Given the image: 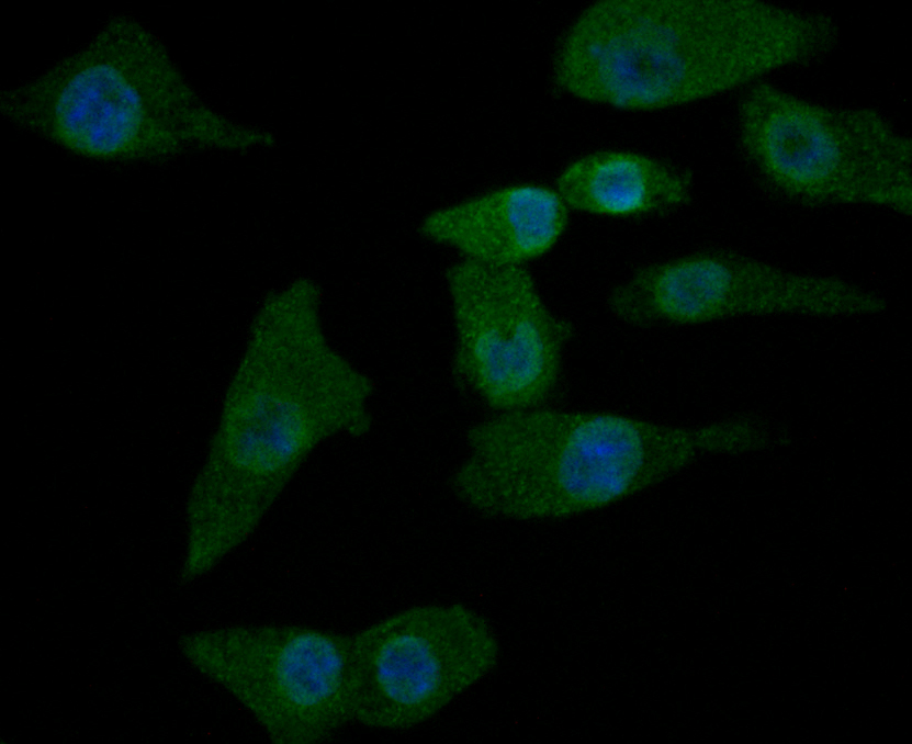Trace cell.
Masks as SVG:
<instances>
[{"label": "cell", "mask_w": 912, "mask_h": 744, "mask_svg": "<svg viewBox=\"0 0 912 744\" xmlns=\"http://www.w3.org/2000/svg\"><path fill=\"white\" fill-rule=\"evenodd\" d=\"M374 390L372 377L330 342L313 279L270 291L189 494L185 562L213 570L252 536L320 444L367 435Z\"/></svg>", "instance_id": "6da1fadb"}, {"label": "cell", "mask_w": 912, "mask_h": 744, "mask_svg": "<svg viewBox=\"0 0 912 744\" xmlns=\"http://www.w3.org/2000/svg\"><path fill=\"white\" fill-rule=\"evenodd\" d=\"M838 36L826 14L761 0H600L564 33L552 78L578 100L652 112L814 61Z\"/></svg>", "instance_id": "7a4b0ae2"}, {"label": "cell", "mask_w": 912, "mask_h": 744, "mask_svg": "<svg viewBox=\"0 0 912 744\" xmlns=\"http://www.w3.org/2000/svg\"><path fill=\"white\" fill-rule=\"evenodd\" d=\"M0 111L18 127L97 160L248 150L275 142L209 106L165 44L125 15L110 19L43 74L3 91Z\"/></svg>", "instance_id": "3957f363"}, {"label": "cell", "mask_w": 912, "mask_h": 744, "mask_svg": "<svg viewBox=\"0 0 912 744\" xmlns=\"http://www.w3.org/2000/svg\"><path fill=\"white\" fill-rule=\"evenodd\" d=\"M455 496L493 518H568L637 495L684 467L695 432L610 412L537 406L471 426Z\"/></svg>", "instance_id": "277c9868"}, {"label": "cell", "mask_w": 912, "mask_h": 744, "mask_svg": "<svg viewBox=\"0 0 912 744\" xmlns=\"http://www.w3.org/2000/svg\"><path fill=\"white\" fill-rule=\"evenodd\" d=\"M738 116L743 151L782 195L912 214L911 138L877 110L815 103L761 80Z\"/></svg>", "instance_id": "5b68a950"}, {"label": "cell", "mask_w": 912, "mask_h": 744, "mask_svg": "<svg viewBox=\"0 0 912 744\" xmlns=\"http://www.w3.org/2000/svg\"><path fill=\"white\" fill-rule=\"evenodd\" d=\"M352 635L295 624H243L185 634L201 674L257 720L273 744H318L352 719Z\"/></svg>", "instance_id": "8992f818"}, {"label": "cell", "mask_w": 912, "mask_h": 744, "mask_svg": "<svg viewBox=\"0 0 912 744\" xmlns=\"http://www.w3.org/2000/svg\"><path fill=\"white\" fill-rule=\"evenodd\" d=\"M499 657L493 625L468 605L393 613L352 635V719L383 730L423 723L487 677Z\"/></svg>", "instance_id": "52a82bcc"}, {"label": "cell", "mask_w": 912, "mask_h": 744, "mask_svg": "<svg viewBox=\"0 0 912 744\" xmlns=\"http://www.w3.org/2000/svg\"><path fill=\"white\" fill-rule=\"evenodd\" d=\"M623 323L698 325L740 316L851 317L883 313L885 296L841 277L801 272L724 250L650 263L612 288Z\"/></svg>", "instance_id": "ba28073f"}, {"label": "cell", "mask_w": 912, "mask_h": 744, "mask_svg": "<svg viewBox=\"0 0 912 744\" xmlns=\"http://www.w3.org/2000/svg\"><path fill=\"white\" fill-rule=\"evenodd\" d=\"M444 282L454 380L498 413L541 406L558 385L572 323L548 306L527 267L460 259Z\"/></svg>", "instance_id": "9c48e42d"}, {"label": "cell", "mask_w": 912, "mask_h": 744, "mask_svg": "<svg viewBox=\"0 0 912 744\" xmlns=\"http://www.w3.org/2000/svg\"><path fill=\"white\" fill-rule=\"evenodd\" d=\"M570 208L553 187L514 183L439 207L419 234L461 259L496 267H526L562 238Z\"/></svg>", "instance_id": "30bf717a"}, {"label": "cell", "mask_w": 912, "mask_h": 744, "mask_svg": "<svg viewBox=\"0 0 912 744\" xmlns=\"http://www.w3.org/2000/svg\"><path fill=\"white\" fill-rule=\"evenodd\" d=\"M554 188L570 210L606 217H634L689 203L693 176L649 155L604 149L570 162L558 176Z\"/></svg>", "instance_id": "8fae6325"}, {"label": "cell", "mask_w": 912, "mask_h": 744, "mask_svg": "<svg viewBox=\"0 0 912 744\" xmlns=\"http://www.w3.org/2000/svg\"><path fill=\"white\" fill-rule=\"evenodd\" d=\"M695 435L698 448L727 451L754 447L759 443L761 437L755 427L742 421L702 428Z\"/></svg>", "instance_id": "7c38bea8"}]
</instances>
